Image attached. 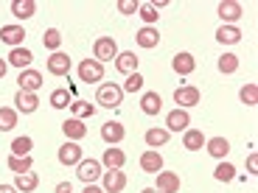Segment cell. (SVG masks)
<instances>
[{"instance_id":"16","label":"cell","mask_w":258,"mask_h":193,"mask_svg":"<svg viewBox=\"0 0 258 193\" xmlns=\"http://www.w3.org/2000/svg\"><path fill=\"white\" fill-rule=\"evenodd\" d=\"M135 42L141 48H146V51H152V48L160 45V31H157L155 26H143L141 31L135 34Z\"/></svg>"},{"instance_id":"40","label":"cell","mask_w":258,"mask_h":193,"mask_svg":"<svg viewBox=\"0 0 258 193\" xmlns=\"http://www.w3.org/2000/svg\"><path fill=\"white\" fill-rule=\"evenodd\" d=\"M121 90H123V92H138V90H143V76H141V73H132V76H126V81H123Z\"/></svg>"},{"instance_id":"1","label":"cell","mask_w":258,"mask_h":193,"mask_svg":"<svg viewBox=\"0 0 258 193\" xmlns=\"http://www.w3.org/2000/svg\"><path fill=\"white\" fill-rule=\"evenodd\" d=\"M96 104H98V107H107V110H118V107L123 104V90H121V84L104 81L101 87H98V92H96Z\"/></svg>"},{"instance_id":"30","label":"cell","mask_w":258,"mask_h":193,"mask_svg":"<svg viewBox=\"0 0 258 193\" xmlns=\"http://www.w3.org/2000/svg\"><path fill=\"white\" fill-rule=\"evenodd\" d=\"M14 126H17V110L0 107V132H12Z\"/></svg>"},{"instance_id":"18","label":"cell","mask_w":258,"mask_h":193,"mask_svg":"<svg viewBox=\"0 0 258 193\" xmlns=\"http://www.w3.org/2000/svg\"><path fill=\"white\" fill-rule=\"evenodd\" d=\"M104 193H121L126 187V174L123 171H104Z\"/></svg>"},{"instance_id":"8","label":"cell","mask_w":258,"mask_h":193,"mask_svg":"<svg viewBox=\"0 0 258 193\" xmlns=\"http://www.w3.org/2000/svg\"><path fill=\"white\" fill-rule=\"evenodd\" d=\"M76 176L84 182V185H93V182H96L98 176H101V162L93 160V157H90V160H82V162H79Z\"/></svg>"},{"instance_id":"9","label":"cell","mask_w":258,"mask_h":193,"mask_svg":"<svg viewBox=\"0 0 258 193\" xmlns=\"http://www.w3.org/2000/svg\"><path fill=\"white\" fill-rule=\"evenodd\" d=\"M191 126V115H188V110H171L166 115V129L168 132H185V129Z\"/></svg>"},{"instance_id":"38","label":"cell","mask_w":258,"mask_h":193,"mask_svg":"<svg viewBox=\"0 0 258 193\" xmlns=\"http://www.w3.org/2000/svg\"><path fill=\"white\" fill-rule=\"evenodd\" d=\"M31 148H34L31 137H17V140L12 143V154L14 157H28V154H31Z\"/></svg>"},{"instance_id":"2","label":"cell","mask_w":258,"mask_h":193,"mask_svg":"<svg viewBox=\"0 0 258 193\" xmlns=\"http://www.w3.org/2000/svg\"><path fill=\"white\" fill-rule=\"evenodd\" d=\"M118 42L112 37H98L96 42H93V56H96V62H112V59L118 56Z\"/></svg>"},{"instance_id":"31","label":"cell","mask_w":258,"mask_h":193,"mask_svg":"<svg viewBox=\"0 0 258 193\" xmlns=\"http://www.w3.org/2000/svg\"><path fill=\"white\" fill-rule=\"evenodd\" d=\"M31 165H34V160H31V154L28 157H9V168H12L14 174H28L31 171Z\"/></svg>"},{"instance_id":"19","label":"cell","mask_w":258,"mask_h":193,"mask_svg":"<svg viewBox=\"0 0 258 193\" xmlns=\"http://www.w3.org/2000/svg\"><path fill=\"white\" fill-rule=\"evenodd\" d=\"M62 132H64V137L73 140V143H79L82 137H87V126H84L79 118H68V121L62 123Z\"/></svg>"},{"instance_id":"42","label":"cell","mask_w":258,"mask_h":193,"mask_svg":"<svg viewBox=\"0 0 258 193\" xmlns=\"http://www.w3.org/2000/svg\"><path fill=\"white\" fill-rule=\"evenodd\" d=\"M247 168H250V174H258V154L247 157Z\"/></svg>"},{"instance_id":"32","label":"cell","mask_w":258,"mask_h":193,"mask_svg":"<svg viewBox=\"0 0 258 193\" xmlns=\"http://www.w3.org/2000/svg\"><path fill=\"white\" fill-rule=\"evenodd\" d=\"M239 98H241V104H247V107H255V104H258V84L255 81H247L244 87H241Z\"/></svg>"},{"instance_id":"4","label":"cell","mask_w":258,"mask_h":193,"mask_svg":"<svg viewBox=\"0 0 258 193\" xmlns=\"http://www.w3.org/2000/svg\"><path fill=\"white\" fill-rule=\"evenodd\" d=\"M59 162L62 165H79V162L84 160V148L79 146V143H73V140H68L64 146H59Z\"/></svg>"},{"instance_id":"25","label":"cell","mask_w":258,"mask_h":193,"mask_svg":"<svg viewBox=\"0 0 258 193\" xmlns=\"http://www.w3.org/2000/svg\"><path fill=\"white\" fill-rule=\"evenodd\" d=\"M141 110H143V115H157V112L163 110V98L157 95V92H143Z\"/></svg>"},{"instance_id":"34","label":"cell","mask_w":258,"mask_h":193,"mask_svg":"<svg viewBox=\"0 0 258 193\" xmlns=\"http://www.w3.org/2000/svg\"><path fill=\"white\" fill-rule=\"evenodd\" d=\"M71 112H73V118L82 121V118H93V115H96V107H93L90 101H73L71 104Z\"/></svg>"},{"instance_id":"44","label":"cell","mask_w":258,"mask_h":193,"mask_svg":"<svg viewBox=\"0 0 258 193\" xmlns=\"http://www.w3.org/2000/svg\"><path fill=\"white\" fill-rule=\"evenodd\" d=\"M82 193H104V187H98V185H84Z\"/></svg>"},{"instance_id":"36","label":"cell","mask_w":258,"mask_h":193,"mask_svg":"<svg viewBox=\"0 0 258 193\" xmlns=\"http://www.w3.org/2000/svg\"><path fill=\"white\" fill-rule=\"evenodd\" d=\"M42 45L48 48V51L56 53L59 45H62V34H59V28H48L45 34H42Z\"/></svg>"},{"instance_id":"11","label":"cell","mask_w":258,"mask_h":193,"mask_svg":"<svg viewBox=\"0 0 258 193\" xmlns=\"http://www.w3.org/2000/svg\"><path fill=\"white\" fill-rule=\"evenodd\" d=\"M155 190L157 193H180V174H174V171H160Z\"/></svg>"},{"instance_id":"33","label":"cell","mask_w":258,"mask_h":193,"mask_svg":"<svg viewBox=\"0 0 258 193\" xmlns=\"http://www.w3.org/2000/svg\"><path fill=\"white\" fill-rule=\"evenodd\" d=\"M239 70V56L236 53H222L219 56V73H225V76H230V73Z\"/></svg>"},{"instance_id":"13","label":"cell","mask_w":258,"mask_h":193,"mask_svg":"<svg viewBox=\"0 0 258 193\" xmlns=\"http://www.w3.org/2000/svg\"><path fill=\"white\" fill-rule=\"evenodd\" d=\"M23 39H26V28L23 26H3L0 28V42H6V45L23 48Z\"/></svg>"},{"instance_id":"12","label":"cell","mask_w":258,"mask_h":193,"mask_svg":"<svg viewBox=\"0 0 258 193\" xmlns=\"http://www.w3.org/2000/svg\"><path fill=\"white\" fill-rule=\"evenodd\" d=\"M138 64H141V59L135 56V51H123L115 56V70L123 73V76H132V73H138Z\"/></svg>"},{"instance_id":"37","label":"cell","mask_w":258,"mask_h":193,"mask_svg":"<svg viewBox=\"0 0 258 193\" xmlns=\"http://www.w3.org/2000/svg\"><path fill=\"white\" fill-rule=\"evenodd\" d=\"M213 179L216 182H233L236 179V168H233L230 162H219L216 171H213Z\"/></svg>"},{"instance_id":"27","label":"cell","mask_w":258,"mask_h":193,"mask_svg":"<svg viewBox=\"0 0 258 193\" xmlns=\"http://www.w3.org/2000/svg\"><path fill=\"white\" fill-rule=\"evenodd\" d=\"M12 14L17 20H28V17L37 14V3H34V0H14V3H12Z\"/></svg>"},{"instance_id":"28","label":"cell","mask_w":258,"mask_h":193,"mask_svg":"<svg viewBox=\"0 0 258 193\" xmlns=\"http://www.w3.org/2000/svg\"><path fill=\"white\" fill-rule=\"evenodd\" d=\"M168 137H171V132L168 129H149L146 135H143V140H146V146L149 148H157V146H166L168 143Z\"/></svg>"},{"instance_id":"26","label":"cell","mask_w":258,"mask_h":193,"mask_svg":"<svg viewBox=\"0 0 258 193\" xmlns=\"http://www.w3.org/2000/svg\"><path fill=\"white\" fill-rule=\"evenodd\" d=\"M37 185H39V176L34 174V171L14 176V187H17L20 193H31V190H37Z\"/></svg>"},{"instance_id":"45","label":"cell","mask_w":258,"mask_h":193,"mask_svg":"<svg viewBox=\"0 0 258 193\" xmlns=\"http://www.w3.org/2000/svg\"><path fill=\"white\" fill-rule=\"evenodd\" d=\"M0 193H20L14 185H0Z\"/></svg>"},{"instance_id":"3","label":"cell","mask_w":258,"mask_h":193,"mask_svg":"<svg viewBox=\"0 0 258 193\" xmlns=\"http://www.w3.org/2000/svg\"><path fill=\"white\" fill-rule=\"evenodd\" d=\"M79 78L84 84H96L104 78V64L96 62V59H82L79 62Z\"/></svg>"},{"instance_id":"20","label":"cell","mask_w":258,"mask_h":193,"mask_svg":"<svg viewBox=\"0 0 258 193\" xmlns=\"http://www.w3.org/2000/svg\"><path fill=\"white\" fill-rule=\"evenodd\" d=\"M141 171H146V174H157V171H163V157L157 154L155 148H146L141 154Z\"/></svg>"},{"instance_id":"29","label":"cell","mask_w":258,"mask_h":193,"mask_svg":"<svg viewBox=\"0 0 258 193\" xmlns=\"http://www.w3.org/2000/svg\"><path fill=\"white\" fill-rule=\"evenodd\" d=\"M216 39H219L222 45H236L241 39V31H239V26H222L216 31Z\"/></svg>"},{"instance_id":"47","label":"cell","mask_w":258,"mask_h":193,"mask_svg":"<svg viewBox=\"0 0 258 193\" xmlns=\"http://www.w3.org/2000/svg\"><path fill=\"white\" fill-rule=\"evenodd\" d=\"M141 193H157V190H155V187H146V190H141Z\"/></svg>"},{"instance_id":"22","label":"cell","mask_w":258,"mask_h":193,"mask_svg":"<svg viewBox=\"0 0 258 193\" xmlns=\"http://www.w3.org/2000/svg\"><path fill=\"white\" fill-rule=\"evenodd\" d=\"M208 137L202 135V129H185L182 132V148H188V151H200L202 146H205Z\"/></svg>"},{"instance_id":"35","label":"cell","mask_w":258,"mask_h":193,"mask_svg":"<svg viewBox=\"0 0 258 193\" xmlns=\"http://www.w3.org/2000/svg\"><path fill=\"white\" fill-rule=\"evenodd\" d=\"M138 17H141L146 26H155L157 20H160V14H157V9L152 6V3H141V6H138Z\"/></svg>"},{"instance_id":"43","label":"cell","mask_w":258,"mask_h":193,"mask_svg":"<svg viewBox=\"0 0 258 193\" xmlns=\"http://www.w3.org/2000/svg\"><path fill=\"white\" fill-rule=\"evenodd\" d=\"M56 193H73V185H71V182H59Z\"/></svg>"},{"instance_id":"21","label":"cell","mask_w":258,"mask_h":193,"mask_svg":"<svg viewBox=\"0 0 258 193\" xmlns=\"http://www.w3.org/2000/svg\"><path fill=\"white\" fill-rule=\"evenodd\" d=\"M171 67H174V73H180V76H191L194 70H197V59L191 56V53H177L174 59H171Z\"/></svg>"},{"instance_id":"15","label":"cell","mask_w":258,"mask_h":193,"mask_svg":"<svg viewBox=\"0 0 258 193\" xmlns=\"http://www.w3.org/2000/svg\"><path fill=\"white\" fill-rule=\"evenodd\" d=\"M123 162H126V154H123L121 148L110 146V148H104V157H101V165L107 168V171H121Z\"/></svg>"},{"instance_id":"14","label":"cell","mask_w":258,"mask_h":193,"mask_svg":"<svg viewBox=\"0 0 258 193\" xmlns=\"http://www.w3.org/2000/svg\"><path fill=\"white\" fill-rule=\"evenodd\" d=\"M14 104H17V107H14L17 112H23V115H31V112H37L39 98H37V92H23V90H17Z\"/></svg>"},{"instance_id":"17","label":"cell","mask_w":258,"mask_h":193,"mask_svg":"<svg viewBox=\"0 0 258 193\" xmlns=\"http://www.w3.org/2000/svg\"><path fill=\"white\" fill-rule=\"evenodd\" d=\"M101 137H104V143H110V146H118V143L126 137V129L121 126L118 121H107L101 126Z\"/></svg>"},{"instance_id":"7","label":"cell","mask_w":258,"mask_h":193,"mask_svg":"<svg viewBox=\"0 0 258 193\" xmlns=\"http://www.w3.org/2000/svg\"><path fill=\"white\" fill-rule=\"evenodd\" d=\"M202 98V92L197 90V87H191V84H182V87H177L174 90V101L180 104V110H188V107H197Z\"/></svg>"},{"instance_id":"23","label":"cell","mask_w":258,"mask_h":193,"mask_svg":"<svg viewBox=\"0 0 258 193\" xmlns=\"http://www.w3.org/2000/svg\"><path fill=\"white\" fill-rule=\"evenodd\" d=\"M205 148L213 160H225V157L230 154V143H227L225 137H211V140H205Z\"/></svg>"},{"instance_id":"41","label":"cell","mask_w":258,"mask_h":193,"mask_svg":"<svg viewBox=\"0 0 258 193\" xmlns=\"http://www.w3.org/2000/svg\"><path fill=\"white\" fill-rule=\"evenodd\" d=\"M138 6H141V3H135V0H121V3H118V12L121 14H135Z\"/></svg>"},{"instance_id":"5","label":"cell","mask_w":258,"mask_h":193,"mask_svg":"<svg viewBox=\"0 0 258 193\" xmlns=\"http://www.w3.org/2000/svg\"><path fill=\"white\" fill-rule=\"evenodd\" d=\"M216 14L222 17V26H233V23L244 14V9H241V3H236V0H222L219 6H216Z\"/></svg>"},{"instance_id":"24","label":"cell","mask_w":258,"mask_h":193,"mask_svg":"<svg viewBox=\"0 0 258 193\" xmlns=\"http://www.w3.org/2000/svg\"><path fill=\"white\" fill-rule=\"evenodd\" d=\"M6 62L14 64V67H20V70H28V64L34 62V53L28 51V48H12V53H9Z\"/></svg>"},{"instance_id":"46","label":"cell","mask_w":258,"mask_h":193,"mask_svg":"<svg viewBox=\"0 0 258 193\" xmlns=\"http://www.w3.org/2000/svg\"><path fill=\"white\" fill-rule=\"evenodd\" d=\"M6 70H9V62H6V59H0V78L6 76Z\"/></svg>"},{"instance_id":"6","label":"cell","mask_w":258,"mask_h":193,"mask_svg":"<svg viewBox=\"0 0 258 193\" xmlns=\"http://www.w3.org/2000/svg\"><path fill=\"white\" fill-rule=\"evenodd\" d=\"M45 70L51 73V76H68V73H71V56L62 53V51L51 53L48 62H45Z\"/></svg>"},{"instance_id":"10","label":"cell","mask_w":258,"mask_h":193,"mask_svg":"<svg viewBox=\"0 0 258 193\" xmlns=\"http://www.w3.org/2000/svg\"><path fill=\"white\" fill-rule=\"evenodd\" d=\"M17 84H20V90L23 92H37L39 87H42V73L39 70H20V76H17Z\"/></svg>"},{"instance_id":"39","label":"cell","mask_w":258,"mask_h":193,"mask_svg":"<svg viewBox=\"0 0 258 193\" xmlns=\"http://www.w3.org/2000/svg\"><path fill=\"white\" fill-rule=\"evenodd\" d=\"M51 107L53 110H68V107H71V90H53L51 92Z\"/></svg>"}]
</instances>
